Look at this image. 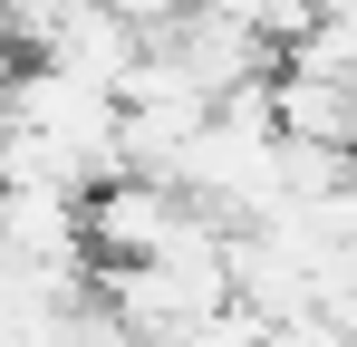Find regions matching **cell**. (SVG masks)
I'll return each instance as SVG.
<instances>
[{
	"label": "cell",
	"mask_w": 357,
	"mask_h": 347,
	"mask_svg": "<svg viewBox=\"0 0 357 347\" xmlns=\"http://www.w3.org/2000/svg\"><path fill=\"white\" fill-rule=\"evenodd\" d=\"M107 10H116V20H135L145 39H165V29H174L183 10H193V0H107Z\"/></svg>",
	"instance_id": "cell-1"
}]
</instances>
